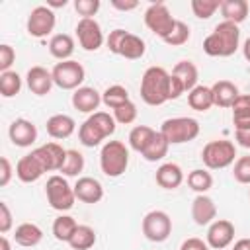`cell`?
<instances>
[{"instance_id": "cell-1", "label": "cell", "mask_w": 250, "mask_h": 250, "mask_svg": "<svg viewBox=\"0 0 250 250\" xmlns=\"http://www.w3.org/2000/svg\"><path fill=\"white\" fill-rule=\"evenodd\" d=\"M240 45V29L236 23L221 21L203 39V51L209 57H230Z\"/></svg>"}, {"instance_id": "cell-48", "label": "cell", "mask_w": 250, "mask_h": 250, "mask_svg": "<svg viewBox=\"0 0 250 250\" xmlns=\"http://www.w3.org/2000/svg\"><path fill=\"white\" fill-rule=\"evenodd\" d=\"M180 250H209V244L203 242L201 238L197 236H191V238H186L180 246Z\"/></svg>"}, {"instance_id": "cell-47", "label": "cell", "mask_w": 250, "mask_h": 250, "mask_svg": "<svg viewBox=\"0 0 250 250\" xmlns=\"http://www.w3.org/2000/svg\"><path fill=\"white\" fill-rule=\"evenodd\" d=\"M12 174H14V170H12L10 160L6 156H2L0 158V186H8L12 180Z\"/></svg>"}, {"instance_id": "cell-3", "label": "cell", "mask_w": 250, "mask_h": 250, "mask_svg": "<svg viewBox=\"0 0 250 250\" xmlns=\"http://www.w3.org/2000/svg\"><path fill=\"white\" fill-rule=\"evenodd\" d=\"M117 121L113 119V115H109L107 111H96L92 113L78 129V141L88 146V148H94L98 146L104 139H107L109 135L115 133V125Z\"/></svg>"}, {"instance_id": "cell-38", "label": "cell", "mask_w": 250, "mask_h": 250, "mask_svg": "<svg viewBox=\"0 0 250 250\" xmlns=\"http://www.w3.org/2000/svg\"><path fill=\"white\" fill-rule=\"evenodd\" d=\"M82 170H84V156H82V152H78L74 148L66 150V160H64L62 168H61V174L64 178H74Z\"/></svg>"}, {"instance_id": "cell-12", "label": "cell", "mask_w": 250, "mask_h": 250, "mask_svg": "<svg viewBox=\"0 0 250 250\" xmlns=\"http://www.w3.org/2000/svg\"><path fill=\"white\" fill-rule=\"evenodd\" d=\"M76 37L84 51H98L105 37L102 31V25L94 18H80L76 23Z\"/></svg>"}, {"instance_id": "cell-14", "label": "cell", "mask_w": 250, "mask_h": 250, "mask_svg": "<svg viewBox=\"0 0 250 250\" xmlns=\"http://www.w3.org/2000/svg\"><path fill=\"white\" fill-rule=\"evenodd\" d=\"M33 152L39 158V162L43 164L45 172H61V168L66 160V148H62L59 143H45V145L37 146Z\"/></svg>"}, {"instance_id": "cell-41", "label": "cell", "mask_w": 250, "mask_h": 250, "mask_svg": "<svg viewBox=\"0 0 250 250\" xmlns=\"http://www.w3.org/2000/svg\"><path fill=\"white\" fill-rule=\"evenodd\" d=\"M232 176L238 184H250V154L238 156L232 166Z\"/></svg>"}, {"instance_id": "cell-25", "label": "cell", "mask_w": 250, "mask_h": 250, "mask_svg": "<svg viewBox=\"0 0 250 250\" xmlns=\"http://www.w3.org/2000/svg\"><path fill=\"white\" fill-rule=\"evenodd\" d=\"M250 6L246 0H223L221 2V16L225 18V21L230 23H242L248 18Z\"/></svg>"}, {"instance_id": "cell-43", "label": "cell", "mask_w": 250, "mask_h": 250, "mask_svg": "<svg viewBox=\"0 0 250 250\" xmlns=\"http://www.w3.org/2000/svg\"><path fill=\"white\" fill-rule=\"evenodd\" d=\"M102 2L100 0H74V10L82 18H94L100 10Z\"/></svg>"}, {"instance_id": "cell-40", "label": "cell", "mask_w": 250, "mask_h": 250, "mask_svg": "<svg viewBox=\"0 0 250 250\" xmlns=\"http://www.w3.org/2000/svg\"><path fill=\"white\" fill-rule=\"evenodd\" d=\"M189 35H191L189 25H188L186 21H182V20H176L174 29H172V33H170V35L164 39V43H166V45H170V47H180V45L188 43Z\"/></svg>"}, {"instance_id": "cell-16", "label": "cell", "mask_w": 250, "mask_h": 250, "mask_svg": "<svg viewBox=\"0 0 250 250\" xmlns=\"http://www.w3.org/2000/svg\"><path fill=\"white\" fill-rule=\"evenodd\" d=\"M191 219L199 227H207L217 219V205L207 193H197L191 201Z\"/></svg>"}, {"instance_id": "cell-19", "label": "cell", "mask_w": 250, "mask_h": 250, "mask_svg": "<svg viewBox=\"0 0 250 250\" xmlns=\"http://www.w3.org/2000/svg\"><path fill=\"white\" fill-rule=\"evenodd\" d=\"M25 82H27L29 92L35 96H47L51 92V88L55 86L53 74L45 66H31L25 74Z\"/></svg>"}, {"instance_id": "cell-50", "label": "cell", "mask_w": 250, "mask_h": 250, "mask_svg": "<svg viewBox=\"0 0 250 250\" xmlns=\"http://www.w3.org/2000/svg\"><path fill=\"white\" fill-rule=\"evenodd\" d=\"M234 137H236V143H238L240 146L250 148V129H248V131H236Z\"/></svg>"}, {"instance_id": "cell-32", "label": "cell", "mask_w": 250, "mask_h": 250, "mask_svg": "<svg viewBox=\"0 0 250 250\" xmlns=\"http://www.w3.org/2000/svg\"><path fill=\"white\" fill-rule=\"evenodd\" d=\"M168 148H170V143L164 139V135L160 131H156L154 137H152V141L148 143V146L143 150L141 156L146 162H158V160H162L168 154Z\"/></svg>"}, {"instance_id": "cell-9", "label": "cell", "mask_w": 250, "mask_h": 250, "mask_svg": "<svg viewBox=\"0 0 250 250\" xmlns=\"http://www.w3.org/2000/svg\"><path fill=\"white\" fill-rule=\"evenodd\" d=\"M55 86L61 90H78L86 78V70L78 61H61L51 70Z\"/></svg>"}, {"instance_id": "cell-30", "label": "cell", "mask_w": 250, "mask_h": 250, "mask_svg": "<svg viewBox=\"0 0 250 250\" xmlns=\"http://www.w3.org/2000/svg\"><path fill=\"white\" fill-rule=\"evenodd\" d=\"M145 51H146L145 41L139 35L127 31V35L123 37L121 47H119V57H125L129 61H137V59H141L145 55Z\"/></svg>"}, {"instance_id": "cell-34", "label": "cell", "mask_w": 250, "mask_h": 250, "mask_svg": "<svg viewBox=\"0 0 250 250\" xmlns=\"http://www.w3.org/2000/svg\"><path fill=\"white\" fill-rule=\"evenodd\" d=\"M76 229H78V223L70 215H59L53 221V236L59 242H66L68 244V240L72 238V234H74Z\"/></svg>"}, {"instance_id": "cell-27", "label": "cell", "mask_w": 250, "mask_h": 250, "mask_svg": "<svg viewBox=\"0 0 250 250\" xmlns=\"http://www.w3.org/2000/svg\"><path fill=\"white\" fill-rule=\"evenodd\" d=\"M172 76H176L180 80V84L184 86L186 92H191L197 86L199 72H197V66L191 61H178L176 66L172 68Z\"/></svg>"}, {"instance_id": "cell-10", "label": "cell", "mask_w": 250, "mask_h": 250, "mask_svg": "<svg viewBox=\"0 0 250 250\" xmlns=\"http://www.w3.org/2000/svg\"><path fill=\"white\" fill-rule=\"evenodd\" d=\"M143 234L150 242H164L172 234V219L166 211L152 209L143 217Z\"/></svg>"}, {"instance_id": "cell-24", "label": "cell", "mask_w": 250, "mask_h": 250, "mask_svg": "<svg viewBox=\"0 0 250 250\" xmlns=\"http://www.w3.org/2000/svg\"><path fill=\"white\" fill-rule=\"evenodd\" d=\"M14 240H16V244H20L23 248H33L43 240V230L35 223H21L16 227Z\"/></svg>"}, {"instance_id": "cell-31", "label": "cell", "mask_w": 250, "mask_h": 250, "mask_svg": "<svg viewBox=\"0 0 250 250\" xmlns=\"http://www.w3.org/2000/svg\"><path fill=\"white\" fill-rule=\"evenodd\" d=\"M154 133H156V129H152V127H148V125H135V127L131 129V133H129V146H131L135 152L143 154V150H145V148L148 146V143L152 141Z\"/></svg>"}, {"instance_id": "cell-51", "label": "cell", "mask_w": 250, "mask_h": 250, "mask_svg": "<svg viewBox=\"0 0 250 250\" xmlns=\"http://www.w3.org/2000/svg\"><path fill=\"white\" fill-rule=\"evenodd\" d=\"M232 250H250V238H240L234 242Z\"/></svg>"}, {"instance_id": "cell-46", "label": "cell", "mask_w": 250, "mask_h": 250, "mask_svg": "<svg viewBox=\"0 0 250 250\" xmlns=\"http://www.w3.org/2000/svg\"><path fill=\"white\" fill-rule=\"evenodd\" d=\"M14 225V217H12V211L8 207L6 201H0V232L6 234Z\"/></svg>"}, {"instance_id": "cell-35", "label": "cell", "mask_w": 250, "mask_h": 250, "mask_svg": "<svg viewBox=\"0 0 250 250\" xmlns=\"http://www.w3.org/2000/svg\"><path fill=\"white\" fill-rule=\"evenodd\" d=\"M125 102H129V92H127V88L121 86V84H111V86H107V88L104 90V94H102V104H104L105 107H109V109H115V107L123 105Z\"/></svg>"}, {"instance_id": "cell-54", "label": "cell", "mask_w": 250, "mask_h": 250, "mask_svg": "<svg viewBox=\"0 0 250 250\" xmlns=\"http://www.w3.org/2000/svg\"><path fill=\"white\" fill-rule=\"evenodd\" d=\"M0 250H12L10 240H8V236H6V234H2V236H0Z\"/></svg>"}, {"instance_id": "cell-21", "label": "cell", "mask_w": 250, "mask_h": 250, "mask_svg": "<svg viewBox=\"0 0 250 250\" xmlns=\"http://www.w3.org/2000/svg\"><path fill=\"white\" fill-rule=\"evenodd\" d=\"M154 180L162 189H176L184 182V170L176 162H164L156 168Z\"/></svg>"}, {"instance_id": "cell-55", "label": "cell", "mask_w": 250, "mask_h": 250, "mask_svg": "<svg viewBox=\"0 0 250 250\" xmlns=\"http://www.w3.org/2000/svg\"><path fill=\"white\" fill-rule=\"evenodd\" d=\"M248 193H250V191H248Z\"/></svg>"}, {"instance_id": "cell-52", "label": "cell", "mask_w": 250, "mask_h": 250, "mask_svg": "<svg viewBox=\"0 0 250 250\" xmlns=\"http://www.w3.org/2000/svg\"><path fill=\"white\" fill-rule=\"evenodd\" d=\"M47 6L53 10V8H64L66 6V0H49Z\"/></svg>"}, {"instance_id": "cell-4", "label": "cell", "mask_w": 250, "mask_h": 250, "mask_svg": "<svg viewBox=\"0 0 250 250\" xmlns=\"http://www.w3.org/2000/svg\"><path fill=\"white\" fill-rule=\"evenodd\" d=\"M129 148L121 141H107L100 150V168L107 178H119L127 172Z\"/></svg>"}, {"instance_id": "cell-33", "label": "cell", "mask_w": 250, "mask_h": 250, "mask_svg": "<svg viewBox=\"0 0 250 250\" xmlns=\"http://www.w3.org/2000/svg\"><path fill=\"white\" fill-rule=\"evenodd\" d=\"M98 236H96V230L88 225H78V229L74 230L72 238L68 240V246L72 250H90L94 244H96Z\"/></svg>"}, {"instance_id": "cell-22", "label": "cell", "mask_w": 250, "mask_h": 250, "mask_svg": "<svg viewBox=\"0 0 250 250\" xmlns=\"http://www.w3.org/2000/svg\"><path fill=\"white\" fill-rule=\"evenodd\" d=\"M45 129L53 139H68L76 131V121L66 113H55L47 119Z\"/></svg>"}, {"instance_id": "cell-26", "label": "cell", "mask_w": 250, "mask_h": 250, "mask_svg": "<svg viewBox=\"0 0 250 250\" xmlns=\"http://www.w3.org/2000/svg\"><path fill=\"white\" fill-rule=\"evenodd\" d=\"M49 53L61 62V61H70L74 53V39L68 33H57L49 41Z\"/></svg>"}, {"instance_id": "cell-6", "label": "cell", "mask_w": 250, "mask_h": 250, "mask_svg": "<svg viewBox=\"0 0 250 250\" xmlns=\"http://www.w3.org/2000/svg\"><path fill=\"white\" fill-rule=\"evenodd\" d=\"M45 195H47L49 205L55 211H61V213L72 209V205L76 201L74 186H70L62 174H55V176H51L47 180V184H45Z\"/></svg>"}, {"instance_id": "cell-18", "label": "cell", "mask_w": 250, "mask_h": 250, "mask_svg": "<svg viewBox=\"0 0 250 250\" xmlns=\"http://www.w3.org/2000/svg\"><path fill=\"white\" fill-rule=\"evenodd\" d=\"M74 195H76L78 201L94 205V203L102 201V197H104V186L100 184V180H96L92 176H82L74 184Z\"/></svg>"}, {"instance_id": "cell-15", "label": "cell", "mask_w": 250, "mask_h": 250, "mask_svg": "<svg viewBox=\"0 0 250 250\" xmlns=\"http://www.w3.org/2000/svg\"><path fill=\"white\" fill-rule=\"evenodd\" d=\"M8 137H10V141H12L16 146L25 148V146H31V145L37 141V127L33 125V121L20 117V119H14V121L10 123Z\"/></svg>"}, {"instance_id": "cell-53", "label": "cell", "mask_w": 250, "mask_h": 250, "mask_svg": "<svg viewBox=\"0 0 250 250\" xmlns=\"http://www.w3.org/2000/svg\"><path fill=\"white\" fill-rule=\"evenodd\" d=\"M242 55H244V59L250 62V37L244 41V45H242Z\"/></svg>"}, {"instance_id": "cell-7", "label": "cell", "mask_w": 250, "mask_h": 250, "mask_svg": "<svg viewBox=\"0 0 250 250\" xmlns=\"http://www.w3.org/2000/svg\"><path fill=\"white\" fill-rule=\"evenodd\" d=\"M199 121L193 117H170L160 125V133L170 145L189 143L199 135Z\"/></svg>"}, {"instance_id": "cell-13", "label": "cell", "mask_w": 250, "mask_h": 250, "mask_svg": "<svg viewBox=\"0 0 250 250\" xmlns=\"http://www.w3.org/2000/svg\"><path fill=\"white\" fill-rule=\"evenodd\" d=\"M234 240V225L229 219H215L207 229V244L213 250H223Z\"/></svg>"}, {"instance_id": "cell-39", "label": "cell", "mask_w": 250, "mask_h": 250, "mask_svg": "<svg viewBox=\"0 0 250 250\" xmlns=\"http://www.w3.org/2000/svg\"><path fill=\"white\" fill-rule=\"evenodd\" d=\"M223 0H191V12L199 20H209L217 10H221Z\"/></svg>"}, {"instance_id": "cell-28", "label": "cell", "mask_w": 250, "mask_h": 250, "mask_svg": "<svg viewBox=\"0 0 250 250\" xmlns=\"http://www.w3.org/2000/svg\"><path fill=\"white\" fill-rule=\"evenodd\" d=\"M232 123L236 131L250 129V94H240L232 104Z\"/></svg>"}, {"instance_id": "cell-49", "label": "cell", "mask_w": 250, "mask_h": 250, "mask_svg": "<svg viewBox=\"0 0 250 250\" xmlns=\"http://www.w3.org/2000/svg\"><path fill=\"white\" fill-rule=\"evenodd\" d=\"M111 6L115 10H121V12H131L139 6V2L137 0H125V2L123 0H111Z\"/></svg>"}, {"instance_id": "cell-45", "label": "cell", "mask_w": 250, "mask_h": 250, "mask_svg": "<svg viewBox=\"0 0 250 250\" xmlns=\"http://www.w3.org/2000/svg\"><path fill=\"white\" fill-rule=\"evenodd\" d=\"M125 35H127V31L121 29V27H117V29L109 31V35L105 37V45H107V49H109L113 55H119V47H121V41H123Z\"/></svg>"}, {"instance_id": "cell-5", "label": "cell", "mask_w": 250, "mask_h": 250, "mask_svg": "<svg viewBox=\"0 0 250 250\" xmlns=\"http://www.w3.org/2000/svg\"><path fill=\"white\" fill-rule=\"evenodd\" d=\"M234 158H236V146L232 141H227V139L209 141L201 150V160L209 170L229 168L234 162Z\"/></svg>"}, {"instance_id": "cell-44", "label": "cell", "mask_w": 250, "mask_h": 250, "mask_svg": "<svg viewBox=\"0 0 250 250\" xmlns=\"http://www.w3.org/2000/svg\"><path fill=\"white\" fill-rule=\"evenodd\" d=\"M14 61H16V51H14V47L8 45V43H2V45H0V72H8L10 66L14 64Z\"/></svg>"}, {"instance_id": "cell-20", "label": "cell", "mask_w": 250, "mask_h": 250, "mask_svg": "<svg viewBox=\"0 0 250 250\" xmlns=\"http://www.w3.org/2000/svg\"><path fill=\"white\" fill-rule=\"evenodd\" d=\"M72 105L74 109H78L80 113H96V109L102 104V94L92 88V86H80L78 90H74L72 94Z\"/></svg>"}, {"instance_id": "cell-29", "label": "cell", "mask_w": 250, "mask_h": 250, "mask_svg": "<svg viewBox=\"0 0 250 250\" xmlns=\"http://www.w3.org/2000/svg\"><path fill=\"white\" fill-rule=\"evenodd\" d=\"M188 104H189V107L195 109V111H207V109H211V107L215 105L211 86L197 84L191 92H188Z\"/></svg>"}, {"instance_id": "cell-2", "label": "cell", "mask_w": 250, "mask_h": 250, "mask_svg": "<svg viewBox=\"0 0 250 250\" xmlns=\"http://www.w3.org/2000/svg\"><path fill=\"white\" fill-rule=\"evenodd\" d=\"M141 100L146 105L170 102V72L162 66H148L141 78Z\"/></svg>"}, {"instance_id": "cell-17", "label": "cell", "mask_w": 250, "mask_h": 250, "mask_svg": "<svg viewBox=\"0 0 250 250\" xmlns=\"http://www.w3.org/2000/svg\"><path fill=\"white\" fill-rule=\"evenodd\" d=\"M43 174H45V168H43V164L39 162V158L35 156L33 150L27 152V154H23V156L18 160V164H16V176H18V180L23 182V184H33V182H37Z\"/></svg>"}, {"instance_id": "cell-11", "label": "cell", "mask_w": 250, "mask_h": 250, "mask_svg": "<svg viewBox=\"0 0 250 250\" xmlns=\"http://www.w3.org/2000/svg\"><path fill=\"white\" fill-rule=\"evenodd\" d=\"M55 23H57V18H55V12L49 8V6H35L29 16H27V23H25V29L31 37L35 39H43L47 37L53 29H55Z\"/></svg>"}, {"instance_id": "cell-8", "label": "cell", "mask_w": 250, "mask_h": 250, "mask_svg": "<svg viewBox=\"0 0 250 250\" xmlns=\"http://www.w3.org/2000/svg\"><path fill=\"white\" fill-rule=\"evenodd\" d=\"M145 25L164 41L172 33L176 25V18L172 16V12L164 2H152L145 12Z\"/></svg>"}, {"instance_id": "cell-42", "label": "cell", "mask_w": 250, "mask_h": 250, "mask_svg": "<svg viewBox=\"0 0 250 250\" xmlns=\"http://www.w3.org/2000/svg\"><path fill=\"white\" fill-rule=\"evenodd\" d=\"M113 119H115L117 123H121V125L133 123V121L137 119V105H135L131 100L125 102L123 105H119V107L113 109Z\"/></svg>"}, {"instance_id": "cell-36", "label": "cell", "mask_w": 250, "mask_h": 250, "mask_svg": "<svg viewBox=\"0 0 250 250\" xmlns=\"http://www.w3.org/2000/svg\"><path fill=\"white\" fill-rule=\"evenodd\" d=\"M188 186L195 193H207L213 188V176L205 168H195L188 174Z\"/></svg>"}, {"instance_id": "cell-23", "label": "cell", "mask_w": 250, "mask_h": 250, "mask_svg": "<svg viewBox=\"0 0 250 250\" xmlns=\"http://www.w3.org/2000/svg\"><path fill=\"white\" fill-rule=\"evenodd\" d=\"M211 92H213V102L217 107H232V104L240 96L236 84L230 80H217L211 86Z\"/></svg>"}, {"instance_id": "cell-37", "label": "cell", "mask_w": 250, "mask_h": 250, "mask_svg": "<svg viewBox=\"0 0 250 250\" xmlns=\"http://www.w3.org/2000/svg\"><path fill=\"white\" fill-rule=\"evenodd\" d=\"M21 90V76L16 70L0 72V94L4 98H14Z\"/></svg>"}]
</instances>
